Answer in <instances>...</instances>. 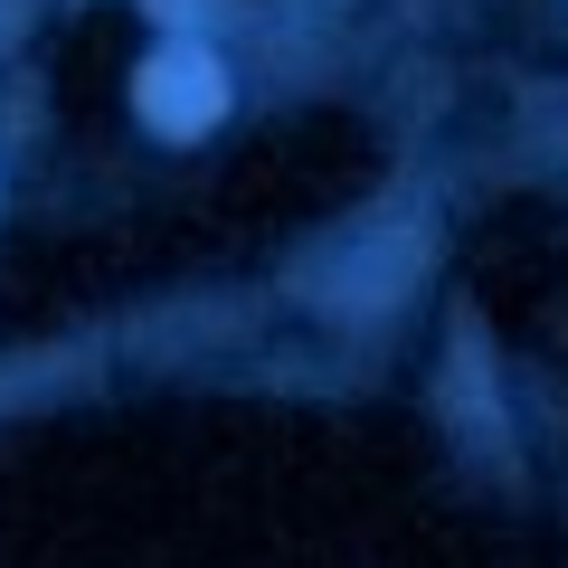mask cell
<instances>
[{"label": "cell", "instance_id": "1", "mask_svg": "<svg viewBox=\"0 0 568 568\" xmlns=\"http://www.w3.org/2000/svg\"><path fill=\"white\" fill-rule=\"evenodd\" d=\"M133 95H142V123H152V133L190 142V133H209V123L227 114V67L209 58L200 39H171L162 58H142Z\"/></svg>", "mask_w": 568, "mask_h": 568}, {"label": "cell", "instance_id": "2", "mask_svg": "<svg viewBox=\"0 0 568 568\" xmlns=\"http://www.w3.org/2000/svg\"><path fill=\"white\" fill-rule=\"evenodd\" d=\"M162 29H209V20H227V0H142Z\"/></svg>", "mask_w": 568, "mask_h": 568}]
</instances>
